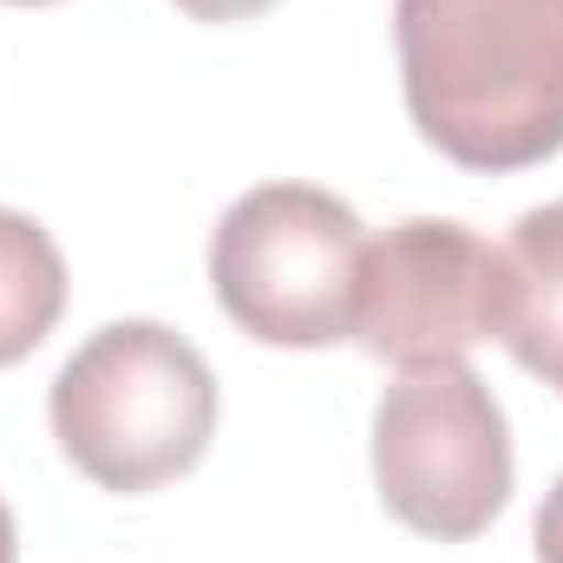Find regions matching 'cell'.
I'll return each mask as SVG.
<instances>
[{
    "mask_svg": "<svg viewBox=\"0 0 563 563\" xmlns=\"http://www.w3.org/2000/svg\"><path fill=\"white\" fill-rule=\"evenodd\" d=\"M394 40L439 157L531 170L563 151V0H394Z\"/></svg>",
    "mask_w": 563,
    "mask_h": 563,
    "instance_id": "obj_1",
    "label": "cell"
},
{
    "mask_svg": "<svg viewBox=\"0 0 563 563\" xmlns=\"http://www.w3.org/2000/svg\"><path fill=\"white\" fill-rule=\"evenodd\" d=\"M53 439L106 492H157L217 439V374L164 321H106L53 374Z\"/></svg>",
    "mask_w": 563,
    "mask_h": 563,
    "instance_id": "obj_2",
    "label": "cell"
},
{
    "mask_svg": "<svg viewBox=\"0 0 563 563\" xmlns=\"http://www.w3.org/2000/svg\"><path fill=\"white\" fill-rule=\"evenodd\" d=\"M367 230L321 184H263L230 203L210 243L217 308L269 347L354 341Z\"/></svg>",
    "mask_w": 563,
    "mask_h": 563,
    "instance_id": "obj_3",
    "label": "cell"
},
{
    "mask_svg": "<svg viewBox=\"0 0 563 563\" xmlns=\"http://www.w3.org/2000/svg\"><path fill=\"white\" fill-rule=\"evenodd\" d=\"M380 505L439 544L478 538L511 498V426L492 387L465 367H413L374 407Z\"/></svg>",
    "mask_w": 563,
    "mask_h": 563,
    "instance_id": "obj_4",
    "label": "cell"
},
{
    "mask_svg": "<svg viewBox=\"0 0 563 563\" xmlns=\"http://www.w3.org/2000/svg\"><path fill=\"white\" fill-rule=\"evenodd\" d=\"M498 321V250L452 223L407 217L387 236H367L354 288V341L400 374L465 361V347L492 341Z\"/></svg>",
    "mask_w": 563,
    "mask_h": 563,
    "instance_id": "obj_5",
    "label": "cell"
},
{
    "mask_svg": "<svg viewBox=\"0 0 563 563\" xmlns=\"http://www.w3.org/2000/svg\"><path fill=\"white\" fill-rule=\"evenodd\" d=\"M492 341H505V354L538 380H551L563 367V197L525 210L511 236L498 243Z\"/></svg>",
    "mask_w": 563,
    "mask_h": 563,
    "instance_id": "obj_6",
    "label": "cell"
},
{
    "mask_svg": "<svg viewBox=\"0 0 563 563\" xmlns=\"http://www.w3.org/2000/svg\"><path fill=\"white\" fill-rule=\"evenodd\" d=\"M66 308V256L59 243L20 217L0 210V367L26 361Z\"/></svg>",
    "mask_w": 563,
    "mask_h": 563,
    "instance_id": "obj_7",
    "label": "cell"
},
{
    "mask_svg": "<svg viewBox=\"0 0 563 563\" xmlns=\"http://www.w3.org/2000/svg\"><path fill=\"white\" fill-rule=\"evenodd\" d=\"M538 563H563V478L538 505Z\"/></svg>",
    "mask_w": 563,
    "mask_h": 563,
    "instance_id": "obj_8",
    "label": "cell"
},
{
    "mask_svg": "<svg viewBox=\"0 0 563 563\" xmlns=\"http://www.w3.org/2000/svg\"><path fill=\"white\" fill-rule=\"evenodd\" d=\"M190 20H210V26H223V20H256L263 7H276V0H177Z\"/></svg>",
    "mask_w": 563,
    "mask_h": 563,
    "instance_id": "obj_9",
    "label": "cell"
},
{
    "mask_svg": "<svg viewBox=\"0 0 563 563\" xmlns=\"http://www.w3.org/2000/svg\"><path fill=\"white\" fill-rule=\"evenodd\" d=\"M20 558V531H13V511H7V498H0V563Z\"/></svg>",
    "mask_w": 563,
    "mask_h": 563,
    "instance_id": "obj_10",
    "label": "cell"
},
{
    "mask_svg": "<svg viewBox=\"0 0 563 563\" xmlns=\"http://www.w3.org/2000/svg\"><path fill=\"white\" fill-rule=\"evenodd\" d=\"M7 7H53V0H7Z\"/></svg>",
    "mask_w": 563,
    "mask_h": 563,
    "instance_id": "obj_11",
    "label": "cell"
},
{
    "mask_svg": "<svg viewBox=\"0 0 563 563\" xmlns=\"http://www.w3.org/2000/svg\"><path fill=\"white\" fill-rule=\"evenodd\" d=\"M551 387H558V394H563V367H558V374H551Z\"/></svg>",
    "mask_w": 563,
    "mask_h": 563,
    "instance_id": "obj_12",
    "label": "cell"
}]
</instances>
